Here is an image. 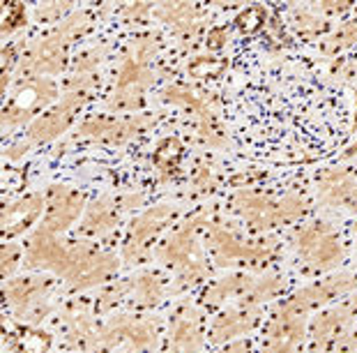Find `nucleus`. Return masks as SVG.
<instances>
[{"label":"nucleus","mask_w":357,"mask_h":353,"mask_svg":"<svg viewBox=\"0 0 357 353\" xmlns=\"http://www.w3.org/2000/svg\"><path fill=\"white\" fill-rule=\"evenodd\" d=\"M235 203H238L240 212L258 229L272 226V224H277V222H291L298 217V215L305 212V203L295 196H286V199H281V201H270L268 196L242 192V194L235 199Z\"/></svg>","instance_id":"f03ea898"},{"label":"nucleus","mask_w":357,"mask_h":353,"mask_svg":"<svg viewBox=\"0 0 357 353\" xmlns=\"http://www.w3.org/2000/svg\"><path fill=\"white\" fill-rule=\"evenodd\" d=\"M150 81L148 72L143 70L139 60L129 58L127 63L120 70V79H118V93H116V104L118 109H134V106L141 104V93L143 86Z\"/></svg>","instance_id":"6e6552de"},{"label":"nucleus","mask_w":357,"mask_h":353,"mask_svg":"<svg viewBox=\"0 0 357 353\" xmlns=\"http://www.w3.org/2000/svg\"><path fill=\"white\" fill-rule=\"evenodd\" d=\"M86 102V93H70L63 102H60L56 109H51L49 113H44L42 118H37L33 125H30V141L33 143H42L49 141L53 136H58L60 132H65L70 127V122L74 118V113L81 109V104Z\"/></svg>","instance_id":"39448f33"},{"label":"nucleus","mask_w":357,"mask_h":353,"mask_svg":"<svg viewBox=\"0 0 357 353\" xmlns=\"http://www.w3.org/2000/svg\"><path fill=\"white\" fill-rule=\"evenodd\" d=\"M281 289V282L277 278H270V280H263L261 284H256V287L249 291V303H256V301H265V298L275 296L277 291Z\"/></svg>","instance_id":"cd10ccee"},{"label":"nucleus","mask_w":357,"mask_h":353,"mask_svg":"<svg viewBox=\"0 0 357 353\" xmlns=\"http://www.w3.org/2000/svg\"><path fill=\"white\" fill-rule=\"evenodd\" d=\"M205 44H208V49H222L226 44V30L224 28H212L208 33V40H205Z\"/></svg>","instance_id":"c85d7f7f"},{"label":"nucleus","mask_w":357,"mask_h":353,"mask_svg":"<svg viewBox=\"0 0 357 353\" xmlns=\"http://www.w3.org/2000/svg\"><path fill=\"white\" fill-rule=\"evenodd\" d=\"M291 26H293L295 33L302 35V37H314V35L323 33V30L328 28V24H325L323 19L311 17V14L302 12V10H298V12H293V14H291Z\"/></svg>","instance_id":"412c9836"},{"label":"nucleus","mask_w":357,"mask_h":353,"mask_svg":"<svg viewBox=\"0 0 357 353\" xmlns=\"http://www.w3.org/2000/svg\"><path fill=\"white\" fill-rule=\"evenodd\" d=\"M357 44V21H348L346 26H341L337 33H334L328 44H325V51L334 53V51H341V49H348Z\"/></svg>","instance_id":"5701e85b"},{"label":"nucleus","mask_w":357,"mask_h":353,"mask_svg":"<svg viewBox=\"0 0 357 353\" xmlns=\"http://www.w3.org/2000/svg\"><path fill=\"white\" fill-rule=\"evenodd\" d=\"M88 14H74L72 19H67L60 26L58 33H53L44 42H40L37 47L28 53L24 72L26 74H58L65 67V56H67V44L70 37L79 35L83 28L88 26Z\"/></svg>","instance_id":"f257e3e1"},{"label":"nucleus","mask_w":357,"mask_h":353,"mask_svg":"<svg viewBox=\"0 0 357 353\" xmlns=\"http://www.w3.org/2000/svg\"><path fill=\"white\" fill-rule=\"evenodd\" d=\"M212 245H215V250L219 252V257H222L226 264H231V261H256V259H263L265 252L263 250H252L247 247V245L238 243L231 233L222 231V229H215L212 231Z\"/></svg>","instance_id":"4468645a"},{"label":"nucleus","mask_w":357,"mask_h":353,"mask_svg":"<svg viewBox=\"0 0 357 353\" xmlns=\"http://www.w3.org/2000/svg\"><path fill=\"white\" fill-rule=\"evenodd\" d=\"M173 215L171 208H166V206H159V208H153L150 212L143 215L141 219L134 222L132 231H129V245H127V254H136L141 247H146L148 240L153 238L159 229L166 224V219H169Z\"/></svg>","instance_id":"f8f14e48"},{"label":"nucleus","mask_w":357,"mask_h":353,"mask_svg":"<svg viewBox=\"0 0 357 353\" xmlns=\"http://www.w3.org/2000/svg\"><path fill=\"white\" fill-rule=\"evenodd\" d=\"M182 157V145L178 139H166L159 143V148L155 150V164L162 171H173L178 166V159Z\"/></svg>","instance_id":"6ab92c4d"},{"label":"nucleus","mask_w":357,"mask_h":353,"mask_svg":"<svg viewBox=\"0 0 357 353\" xmlns=\"http://www.w3.org/2000/svg\"><path fill=\"white\" fill-rule=\"evenodd\" d=\"M247 278H229V280H222L217 284H212V287L208 289V294H205V301H208L210 305H217L219 301H224V298H231L235 294H240V291H245L249 287Z\"/></svg>","instance_id":"a211bd4d"},{"label":"nucleus","mask_w":357,"mask_h":353,"mask_svg":"<svg viewBox=\"0 0 357 353\" xmlns=\"http://www.w3.org/2000/svg\"><path fill=\"white\" fill-rule=\"evenodd\" d=\"M56 97V86L47 79H35L24 83L14 97L7 102L3 109V122L5 125H19L35 116L42 106H47Z\"/></svg>","instance_id":"20e7f679"},{"label":"nucleus","mask_w":357,"mask_h":353,"mask_svg":"<svg viewBox=\"0 0 357 353\" xmlns=\"http://www.w3.org/2000/svg\"><path fill=\"white\" fill-rule=\"evenodd\" d=\"M83 199L81 194L65 187H53L51 189V201H49V215H47V226L44 231H63L74 222V217L81 210Z\"/></svg>","instance_id":"0eeeda50"},{"label":"nucleus","mask_w":357,"mask_h":353,"mask_svg":"<svg viewBox=\"0 0 357 353\" xmlns=\"http://www.w3.org/2000/svg\"><path fill=\"white\" fill-rule=\"evenodd\" d=\"M256 324V314L254 312H231V314H224V317L217 319L215 328H212V340L222 342V340H229V337L235 335H242L247 333L249 328Z\"/></svg>","instance_id":"2eb2a0df"},{"label":"nucleus","mask_w":357,"mask_h":353,"mask_svg":"<svg viewBox=\"0 0 357 353\" xmlns=\"http://www.w3.org/2000/svg\"><path fill=\"white\" fill-rule=\"evenodd\" d=\"M351 287H353V278H348V275H339V278H332L328 282L314 284V287H309L305 291H300V294H295L291 301L281 307V312L302 317V314H305L307 310H311V307H318V305L328 303L330 298L344 294V291H348Z\"/></svg>","instance_id":"423d86ee"},{"label":"nucleus","mask_w":357,"mask_h":353,"mask_svg":"<svg viewBox=\"0 0 357 353\" xmlns=\"http://www.w3.org/2000/svg\"><path fill=\"white\" fill-rule=\"evenodd\" d=\"M176 344L185 351L199 347V333H196V328L192 324H180L176 330Z\"/></svg>","instance_id":"bb28decb"},{"label":"nucleus","mask_w":357,"mask_h":353,"mask_svg":"<svg viewBox=\"0 0 357 353\" xmlns=\"http://www.w3.org/2000/svg\"><path fill=\"white\" fill-rule=\"evenodd\" d=\"M353 70H355V74H357V63H355V67H353Z\"/></svg>","instance_id":"72a5a7b5"},{"label":"nucleus","mask_w":357,"mask_h":353,"mask_svg":"<svg viewBox=\"0 0 357 353\" xmlns=\"http://www.w3.org/2000/svg\"><path fill=\"white\" fill-rule=\"evenodd\" d=\"M302 317L279 312L270 330V353H295L302 342Z\"/></svg>","instance_id":"1a4fd4ad"},{"label":"nucleus","mask_w":357,"mask_h":353,"mask_svg":"<svg viewBox=\"0 0 357 353\" xmlns=\"http://www.w3.org/2000/svg\"><path fill=\"white\" fill-rule=\"evenodd\" d=\"M17 259H19V247H5L3 250V273L7 275L12 271L14 266H17Z\"/></svg>","instance_id":"c756f323"},{"label":"nucleus","mask_w":357,"mask_h":353,"mask_svg":"<svg viewBox=\"0 0 357 353\" xmlns=\"http://www.w3.org/2000/svg\"><path fill=\"white\" fill-rule=\"evenodd\" d=\"M14 63H17V58H14V47H7L3 51V88L7 86V76H10V70Z\"/></svg>","instance_id":"7c9ffc66"},{"label":"nucleus","mask_w":357,"mask_h":353,"mask_svg":"<svg viewBox=\"0 0 357 353\" xmlns=\"http://www.w3.org/2000/svg\"><path fill=\"white\" fill-rule=\"evenodd\" d=\"M265 24V10L261 5H252L247 10H242L235 19V26L240 28V33L245 35H254L256 30H261V26Z\"/></svg>","instance_id":"4be33fe9"},{"label":"nucleus","mask_w":357,"mask_h":353,"mask_svg":"<svg viewBox=\"0 0 357 353\" xmlns=\"http://www.w3.org/2000/svg\"><path fill=\"white\" fill-rule=\"evenodd\" d=\"M226 60L224 58H196L189 63V74L196 76V79H215L224 70H226Z\"/></svg>","instance_id":"aec40b11"},{"label":"nucleus","mask_w":357,"mask_h":353,"mask_svg":"<svg viewBox=\"0 0 357 353\" xmlns=\"http://www.w3.org/2000/svg\"><path fill=\"white\" fill-rule=\"evenodd\" d=\"M42 210V196H26L21 201H14L5 208L3 212V233L10 238L14 233L24 231Z\"/></svg>","instance_id":"9b49d317"},{"label":"nucleus","mask_w":357,"mask_h":353,"mask_svg":"<svg viewBox=\"0 0 357 353\" xmlns=\"http://www.w3.org/2000/svg\"><path fill=\"white\" fill-rule=\"evenodd\" d=\"M24 24V7L19 3H3V33H12Z\"/></svg>","instance_id":"a878e982"},{"label":"nucleus","mask_w":357,"mask_h":353,"mask_svg":"<svg viewBox=\"0 0 357 353\" xmlns=\"http://www.w3.org/2000/svg\"><path fill=\"white\" fill-rule=\"evenodd\" d=\"M19 349L24 353H44L49 349V337L44 333H24L19 335Z\"/></svg>","instance_id":"393cba45"},{"label":"nucleus","mask_w":357,"mask_h":353,"mask_svg":"<svg viewBox=\"0 0 357 353\" xmlns=\"http://www.w3.org/2000/svg\"><path fill=\"white\" fill-rule=\"evenodd\" d=\"M143 125V118H134V120H104V118H97V120H88L83 122L79 132L86 134V136H97V139H106V141H113V143H123L127 139L139 132Z\"/></svg>","instance_id":"9d476101"},{"label":"nucleus","mask_w":357,"mask_h":353,"mask_svg":"<svg viewBox=\"0 0 357 353\" xmlns=\"http://www.w3.org/2000/svg\"><path fill=\"white\" fill-rule=\"evenodd\" d=\"M219 353H247V344H233V347L219 351Z\"/></svg>","instance_id":"473e14b6"},{"label":"nucleus","mask_w":357,"mask_h":353,"mask_svg":"<svg viewBox=\"0 0 357 353\" xmlns=\"http://www.w3.org/2000/svg\"><path fill=\"white\" fill-rule=\"evenodd\" d=\"M321 196L325 203L330 206H357V185L353 182V178L344 171L330 173L328 178L321 182Z\"/></svg>","instance_id":"ddd939ff"},{"label":"nucleus","mask_w":357,"mask_h":353,"mask_svg":"<svg viewBox=\"0 0 357 353\" xmlns=\"http://www.w3.org/2000/svg\"><path fill=\"white\" fill-rule=\"evenodd\" d=\"M295 247L302 254L311 268L318 271H328V268L337 266L341 259V245L332 229L323 222H316L307 229H302L295 238Z\"/></svg>","instance_id":"7ed1b4c3"},{"label":"nucleus","mask_w":357,"mask_h":353,"mask_svg":"<svg viewBox=\"0 0 357 353\" xmlns=\"http://www.w3.org/2000/svg\"><path fill=\"white\" fill-rule=\"evenodd\" d=\"M100 63V51L97 53H88V56H83V60L77 63V70H88V67H93Z\"/></svg>","instance_id":"2f4dec72"},{"label":"nucleus","mask_w":357,"mask_h":353,"mask_svg":"<svg viewBox=\"0 0 357 353\" xmlns=\"http://www.w3.org/2000/svg\"><path fill=\"white\" fill-rule=\"evenodd\" d=\"M113 224V212L109 206L104 203H97L90 208V215H88V222H86V229L88 231H102V229L111 226Z\"/></svg>","instance_id":"b1692460"},{"label":"nucleus","mask_w":357,"mask_h":353,"mask_svg":"<svg viewBox=\"0 0 357 353\" xmlns=\"http://www.w3.org/2000/svg\"><path fill=\"white\" fill-rule=\"evenodd\" d=\"M346 310H334V312H328L323 314V317L316 319L314 324V347H325V344H330V340L334 337V333L341 328V324L346 321Z\"/></svg>","instance_id":"f3484780"},{"label":"nucleus","mask_w":357,"mask_h":353,"mask_svg":"<svg viewBox=\"0 0 357 353\" xmlns=\"http://www.w3.org/2000/svg\"><path fill=\"white\" fill-rule=\"evenodd\" d=\"M166 99H171V102H178V104H185L189 106V109H194L196 113H199V118H201V129H203V136H208L210 141H215V134L219 132V129L215 127V120H212V116L208 113V109L196 99L192 93H187V90H182L178 86H173V88H166Z\"/></svg>","instance_id":"dca6fc26"}]
</instances>
